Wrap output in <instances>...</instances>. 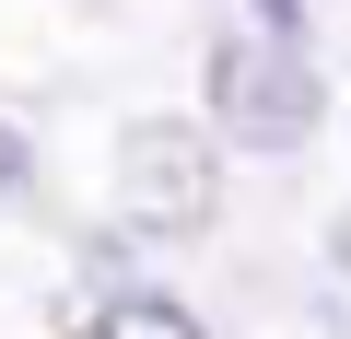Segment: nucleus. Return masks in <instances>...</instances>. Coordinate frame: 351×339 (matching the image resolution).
Here are the masks:
<instances>
[{
    "instance_id": "1",
    "label": "nucleus",
    "mask_w": 351,
    "mask_h": 339,
    "mask_svg": "<svg viewBox=\"0 0 351 339\" xmlns=\"http://www.w3.org/2000/svg\"><path fill=\"white\" fill-rule=\"evenodd\" d=\"M316 105H328V82H316V59H304L293 36H223V47H211V129H223L234 152H293V140H316Z\"/></svg>"
},
{
    "instance_id": "2",
    "label": "nucleus",
    "mask_w": 351,
    "mask_h": 339,
    "mask_svg": "<svg viewBox=\"0 0 351 339\" xmlns=\"http://www.w3.org/2000/svg\"><path fill=\"white\" fill-rule=\"evenodd\" d=\"M211 199H223L211 129H188V117H141V129L117 140V211H129L141 234H199Z\"/></svg>"
},
{
    "instance_id": "3",
    "label": "nucleus",
    "mask_w": 351,
    "mask_h": 339,
    "mask_svg": "<svg viewBox=\"0 0 351 339\" xmlns=\"http://www.w3.org/2000/svg\"><path fill=\"white\" fill-rule=\"evenodd\" d=\"M82 339H211V327H199L188 304H164V292H117V304H106Z\"/></svg>"
},
{
    "instance_id": "4",
    "label": "nucleus",
    "mask_w": 351,
    "mask_h": 339,
    "mask_svg": "<svg viewBox=\"0 0 351 339\" xmlns=\"http://www.w3.org/2000/svg\"><path fill=\"white\" fill-rule=\"evenodd\" d=\"M258 12H269V36H293V0H258Z\"/></svg>"
}]
</instances>
